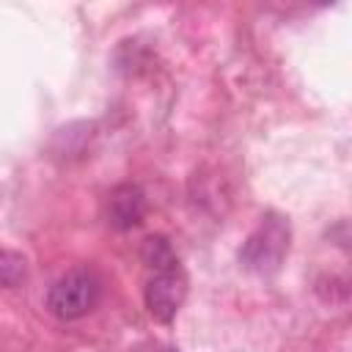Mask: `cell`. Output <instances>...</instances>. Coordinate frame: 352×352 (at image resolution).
I'll return each mask as SVG.
<instances>
[{"mask_svg": "<svg viewBox=\"0 0 352 352\" xmlns=\"http://www.w3.org/2000/svg\"><path fill=\"white\" fill-rule=\"evenodd\" d=\"M289 236H292V231H289L286 217L270 212L267 217H261L258 228L245 239V245L239 250V261L248 270L261 272V275L275 272L289 250Z\"/></svg>", "mask_w": 352, "mask_h": 352, "instance_id": "1", "label": "cell"}, {"mask_svg": "<svg viewBox=\"0 0 352 352\" xmlns=\"http://www.w3.org/2000/svg\"><path fill=\"white\" fill-rule=\"evenodd\" d=\"M99 292H102L99 278L91 270L77 267V270H69L66 275H60L50 286L47 308L58 319H80V316H85L96 305Z\"/></svg>", "mask_w": 352, "mask_h": 352, "instance_id": "2", "label": "cell"}, {"mask_svg": "<svg viewBox=\"0 0 352 352\" xmlns=\"http://www.w3.org/2000/svg\"><path fill=\"white\" fill-rule=\"evenodd\" d=\"M187 297V278L182 267L151 272L146 283V308L157 322H170Z\"/></svg>", "mask_w": 352, "mask_h": 352, "instance_id": "3", "label": "cell"}, {"mask_svg": "<svg viewBox=\"0 0 352 352\" xmlns=\"http://www.w3.org/2000/svg\"><path fill=\"white\" fill-rule=\"evenodd\" d=\"M146 214V195L138 184H118L113 192H110V201H107V220L110 226L126 231L132 226H138Z\"/></svg>", "mask_w": 352, "mask_h": 352, "instance_id": "4", "label": "cell"}, {"mask_svg": "<svg viewBox=\"0 0 352 352\" xmlns=\"http://www.w3.org/2000/svg\"><path fill=\"white\" fill-rule=\"evenodd\" d=\"M140 258L151 272H162V270H173L179 267V258L170 248V242L165 236H148L140 248Z\"/></svg>", "mask_w": 352, "mask_h": 352, "instance_id": "5", "label": "cell"}, {"mask_svg": "<svg viewBox=\"0 0 352 352\" xmlns=\"http://www.w3.org/2000/svg\"><path fill=\"white\" fill-rule=\"evenodd\" d=\"M25 275H28L25 256H19L16 250L0 248V286H19Z\"/></svg>", "mask_w": 352, "mask_h": 352, "instance_id": "6", "label": "cell"}]
</instances>
